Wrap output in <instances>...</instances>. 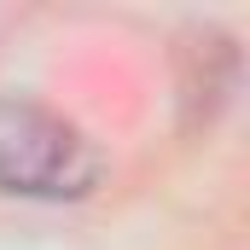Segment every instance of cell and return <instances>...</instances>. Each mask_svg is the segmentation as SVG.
Wrapping results in <instances>:
<instances>
[{"label":"cell","mask_w":250,"mask_h":250,"mask_svg":"<svg viewBox=\"0 0 250 250\" xmlns=\"http://www.w3.org/2000/svg\"><path fill=\"white\" fill-rule=\"evenodd\" d=\"M99 157L82 128L35 99H0V187L23 198H76L93 187Z\"/></svg>","instance_id":"cell-1"}]
</instances>
